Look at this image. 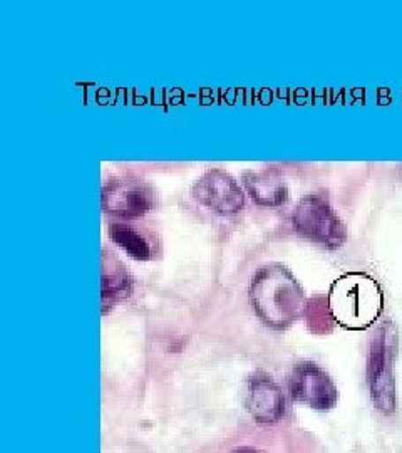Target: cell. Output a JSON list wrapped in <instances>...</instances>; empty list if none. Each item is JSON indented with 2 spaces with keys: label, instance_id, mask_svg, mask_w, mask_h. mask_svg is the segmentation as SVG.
<instances>
[{
  "label": "cell",
  "instance_id": "8",
  "mask_svg": "<svg viewBox=\"0 0 402 453\" xmlns=\"http://www.w3.org/2000/svg\"><path fill=\"white\" fill-rule=\"evenodd\" d=\"M198 203L216 213H237L245 207V195L239 183L224 170H211L194 183Z\"/></svg>",
  "mask_w": 402,
  "mask_h": 453
},
{
  "label": "cell",
  "instance_id": "7",
  "mask_svg": "<svg viewBox=\"0 0 402 453\" xmlns=\"http://www.w3.org/2000/svg\"><path fill=\"white\" fill-rule=\"evenodd\" d=\"M289 389L293 400L319 411L332 410L338 403V388L334 380L312 361H302L293 368Z\"/></svg>",
  "mask_w": 402,
  "mask_h": 453
},
{
  "label": "cell",
  "instance_id": "5",
  "mask_svg": "<svg viewBox=\"0 0 402 453\" xmlns=\"http://www.w3.org/2000/svg\"><path fill=\"white\" fill-rule=\"evenodd\" d=\"M102 211L123 219H138L158 207V192L151 183L138 177L110 180L101 194Z\"/></svg>",
  "mask_w": 402,
  "mask_h": 453
},
{
  "label": "cell",
  "instance_id": "2",
  "mask_svg": "<svg viewBox=\"0 0 402 453\" xmlns=\"http://www.w3.org/2000/svg\"><path fill=\"white\" fill-rule=\"evenodd\" d=\"M384 308L379 284L368 274L349 273L338 277L329 294V309L345 329L362 331L375 323Z\"/></svg>",
  "mask_w": 402,
  "mask_h": 453
},
{
  "label": "cell",
  "instance_id": "6",
  "mask_svg": "<svg viewBox=\"0 0 402 453\" xmlns=\"http://www.w3.org/2000/svg\"><path fill=\"white\" fill-rule=\"evenodd\" d=\"M295 445H299V438L282 430L278 423H255V426L245 428L201 453H295Z\"/></svg>",
  "mask_w": 402,
  "mask_h": 453
},
{
  "label": "cell",
  "instance_id": "1",
  "mask_svg": "<svg viewBox=\"0 0 402 453\" xmlns=\"http://www.w3.org/2000/svg\"><path fill=\"white\" fill-rule=\"evenodd\" d=\"M250 301L258 318L278 331L297 321L308 306L302 288L280 264L265 265L254 275Z\"/></svg>",
  "mask_w": 402,
  "mask_h": 453
},
{
  "label": "cell",
  "instance_id": "12",
  "mask_svg": "<svg viewBox=\"0 0 402 453\" xmlns=\"http://www.w3.org/2000/svg\"><path fill=\"white\" fill-rule=\"evenodd\" d=\"M129 291V275L111 250H102V306L111 308Z\"/></svg>",
  "mask_w": 402,
  "mask_h": 453
},
{
  "label": "cell",
  "instance_id": "3",
  "mask_svg": "<svg viewBox=\"0 0 402 453\" xmlns=\"http://www.w3.org/2000/svg\"><path fill=\"white\" fill-rule=\"evenodd\" d=\"M398 353V329L394 324L386 323L379 327L377 336L372 341L369 355L370 395L374 405L384 415H391L396 410V381L394 365Z\"/></svg>",
  "mask_w": 402,
  "mask_h": 453
},
{
  "label": "cell",
  "instance_id": "10",
  "mask_svg": "<svg viewBox=\"0 0 402 453\" xmlns=\"http://www.w3.org/2000/svg\"><path fill=\"white\" fill-rule=\"evenodd\" d=\"M243 183L252 198L265 207H278L287 202L289 188L275 172H250L243 175Z\"/></svg>",
  "mask_w": 402,
  "mask_h": 453
},
{
  "label": "cell",
  "instance_id": "11",
  "mask_svg": "<svg viewBox=\"0 0 402 453\" xmlns=\"http://www.w3.org/2000/svg\"><path fill=\"white\" fill-rule=\"evenodd\" d=\"M108 234L116 245H119L129 257L138 260L153 259L155 243L149 239L148 230L129 222H113L108 226Z\"/></svg>",
  "mask_w": 402,
  "mask_h": 453
},
{
  "label": "cell",
  "instance_id": "4",
  "mask_svg": "<svg viewBox=\"0 0 402 453\" xmlns=\"http://www.w3.org/2000/svg\"><path fill=\"white\" fill-rule=\"evenodd\" d=\"M295 230L308 241L336 250L347 241V228L323 195H307L292 215Z\"/></svg>",
  "mask_w": 402,
  "mask_h": 453
},
{
  "label": "cell",
  "instance_id": "9",
  "mask_svg": "<svg viewBox=\"0 0 402 453\" xmlns=\"http://www.w3.org/2000/svg\"><path fill=\"white\" fill-rule=\"evenodd\" d=\"M247 405L255 423L275 425L285 415V398L280 387L265 372H255L248 383Z\"/></svg>",
  "mask_w": 402,
  "mask_h": 453
}]
</instances>
